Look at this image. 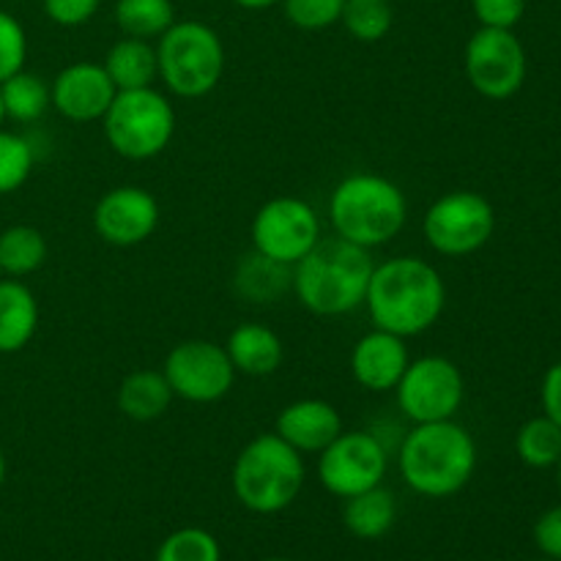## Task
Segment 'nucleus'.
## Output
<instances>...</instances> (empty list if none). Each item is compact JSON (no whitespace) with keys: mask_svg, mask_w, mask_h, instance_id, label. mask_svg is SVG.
<instances>
[{"mask_svg":"<svg viewBox=\"0 0 561 561\" xmlns=\"http://www.w3.org/2000/svg\"><path fill=\"white\" fill-rule=\"evenodd\" d=\"M365 307L376 329L405 340L420 337L444 316L447 285L442 272L425 257H389L373 268Z\"/></svg>","mask_w":561,"mask_h":561,"instance_id":"nucleus-1","label":"nucleus"},{"mask_svg":"<svg viewBox=\"0 0 561 561\" xmlns=\"http://www.w3.org/2000/svg\"><path fill=\"white\" fill-rule=\"evenodd\" d=\"M373 268L376 261L370 257V250H362L340 236H329L290 268V290L312 316H348L365 307Z\"/></svg>","mask_w":561,"mask_h":561,"instance_id":"nucleus-2","label":"nucleus"},{"mask_svg":"<svg viewBox=\"0 0 561 561\" xmlns=\"http://www.w3.org/2000/svg\"><path fill=\"white\" fill-rule=\"evenodd\" d=\"M398 469L416 496L449 499L474 477L477 442L455 420L414 425L398 449Z\"/></svg>","mask_w":561,"mask_h":561,"instance_id":"nucleus-3","label":"nucleus"},{"mask_svg":"<svg viewBox=\"0 0 561 561\" xmlns=\"http://www.w3.org/2000/svg\"><path fill=\"white\" fill-rule=\"evenodd\" d=\"M409 219V201L394 181L378 173H351L329 195V222L334 236L376 250L389 244Z\"/></svg>","mask_w":561,"mask_h":561,"instance_id":"nucleus-4","label":"nucleus"},{"mask_svg":"<svg viewBox=\"0 0 561 561\" xmlns=\"http://www.w3.org/2000/svg\"><path fill=\"white\" fill-rule=\"evenodd\" d=\"M305 455L285 444L277 433H261L241 447L233 460L236 499L255 515H277L299 499L305 488Z\"/></svg>","mask_w":561,"mask_h":561,"instance_id":"nucleus-5","label":"nucleus"},{"mask_svg":"<svg viewBox=\"0 0 561 561\" xmlns=\"http://www.w3.org/2000/svg\"><path fill=\"white\" fill-rule=\"evenodd\" d=\"M159 80L173 96L203 99L225 75V44L201 20H175L157 38Z\"/></svg>","mask_w":561,"mask_h":561,"instance_id":"nucleus-6","label":"nucleus"},{"mask_svg":"<svg viewBox=\"0 0 561 561\" xmlns=\"http://www.w3.org/2000/svg\"><path fill=\"white\" fill-rule=\"evenodd\" d=\"M104 137L118 157L146 162L170 148L175 135V110L157 88L118 91L104 113Z\"/></svg>","mask_w":561,"mask_h":561,"instance_id":"nucleus-7","label":"nucleus"},{"mask_svg":"<svg viewBox=\"0 0 561 561\" xmlns=\"http://www.w3.org/2000/svg\"><path fill=\"white\" fill-rule=\"evenodd\" d=\"M496 230V211L480 192L455 190L431 203L422 217L427 247L444 257H466L480 252Z\"/></svg>","mask_w":561,"mask_h":561,"instance_id":"nucleus-8","label":"nucleus"},{"mask_svg":"<svg viewBox=\"0 0 561 561\" xmlns=\"http://www.w3.org/2000/svg\"><path fill=\"white\" fill-rule=\"evenodd\" d=\"M400 414L414 425L455 420L466 398V381L453 359L438 354L411 359L394 387Z\"/></svg>","mask_w":561,"mask_h":561,"instance_id":"nucleus-9","label":"nucleus"},{"mask_svg":"<svg viewBox=\"0 0 561 561\" xmlns=\"http://www.w3.org/2000/svg\"><path fill=\"white\" fill-rule=\"evenodd\" d=\"M252 250L294 268L321 236V217L301 197H272L255 211L250 225Z\"/></svg>","mask_w":561,"mask_h":561,"instance_id":"nucleus-10","label":"nucleus"},{"mask_svg":"<svg viewBox=\"0 0 561 561\" xmlns=\"http://www.w3.org/2000/svg\"><path fill=\"white\" fill-rule=\"evenodd\" d=\"M162 373L175 398L195 405L219 403L228 398L239 376L230 365L225 345L201 337L181 340L179 345H173L164 356Z\"/></svg>","mask_w":561,"mask_h":561,"instance_id":"nucleus-11","label":"nucleus"},{"mask_svg":"<svg viewBox=\"0 0 561 561\" xmlns=\"http://www.w3.org/2000/svg\"><path fill=\"white\" fill-rule=\"evenodd\" d=\"M526 66V49L513 31L480 27L466 42V80L480 96L493 102H504L524 88Z\"/></svg>","mask_w":561,"mask_h":561,"instance_id":"nucleus-12","label":"nucleus"},{"mask_svg":"<svg viewBox=\"0 0 561 561\" xmlns=\"http://www.w3.org/2000/svg\"><path fill=\"white\" fill-rule=\"evenodd\" d=\"M387 471V444L376 433L343 431L323 453H318V480L337 499H351L383 485Z\"/></svg>","mask_w":561,"mask_h":561,"instance_id":"nucleus-13","label":"nucleus"},{"mask_svg":"<svg viewBox=\"0 0 561 561\" xmlns=\"http://www.w3.org/2000/svg\"><path fill=\"white\" fill-rule=\"evenodd\" d=\"M159 228V203L135 184L113 186L93 206V230L104 244L137 247Z\"/></svg>","mask_w":561,"mask_h":561,"instance_id":"nucleus-14","label":"nucleus"},{"mask_svg":"<svg viewBox=\"0 0 561 561\" xmlns=\"http://www.w3.org/2000/svg\"><path fill=\"white\" fill-rule=\"evenodd\" d=\"M115 93H118V88L113 85L104 66L93 64V60L69 64L58 71V77L49 85L53 107L71 124L102 121L113 104Z\"/></svg>","mask_w":561,"mask_h":561,"instance_id":"nucleus-15","label":"nucleus"},{"mask_svg":"<svg viewBox=\"0 0 561 561\" xmlns=\"http://www.w3.org/2000/svg\"><path fill=\"white\" fill-rule=\"evenodd\" d=\"M411 354L405 337L373 327L362 334L351 351V376L367 392H394L409 367Z\"/></svg>","mask_w":561,"mask_h":561,"instance_id":"nucleus-16","label":"nucleus"},{"mask_svg":"<svg viewBox=\"0 0 561 561\" xmlns=\"http://www.w3.org/2000/svg\"><path fill=\"white\" fill-rule=\"evenodd\" d=\"M343 416L329 400L301 398L285 405L274 422V433L301 455H318L343 433Z\"/></svg>","mask_w":561,"mask_h":561,"instance_id":"nucleus-17","label":"nucleus"},{"mask_svg":"<svg viewBox=\"0 0 561 561\" xmlns=\"http://www.w3.org/2000/svg\"><path fill=\"white\" fill-rule=\"evenodd\" d=\"M225 351L236 373L250 378L274 376L285 359V345L279 334L255 321L239 323L225 340Z\"/></svg>","mask_w":561,"mask_h":561,"instance_id":"nucleus-18","label":"nucleus"},{"mask_svg":"<svg viewBox=\"0 0 561 561\" xmlns=\"http://www.w3.org/2000/svg\"><path fill=\"white\" fill-rule=\"evenodd\" d=\"M38 329V301L20 279H0V354L25 348Z\"/></svg>","mask_w":561,"mask_h":561,"instance_id":"nucleus-19","label":"nucleus"},{"mask_svg":"<svg viewBox=\"0 0 561 561\" xmlns=\"http://www.w3.org/2000/svg\"><path fill=\"white\" fill-rule=\"evenodd\" d=\"M173 389L162 370H135L121 381L115 405L131 422H153L164 416L173 403Z\"/></svg>","mask_w":561,"mask_h":561,"instance_id":"nucleus-20","label":"nucleus"},{"mask_svg":"<svg viewBox=\"0 0 561 561\" xmlns=\"http://www.w3.org/2000/svg\"><path fill=\"white\" fill-rule=\"evenodd\" d=\"M102 66L118 91L151 88L153 80H159L157 47H153L151 42H146V38H118V42L107 49Z\"/></svg>","mask_w":561,"mask_h":561,"instance_id":"nucleus-21","label":"nucleus"},{"mask_svg":"<svg viewBox=\"0 0 561 561\" xmlns=\"http://www.w3.org/2000/svg\"><path fill=\"white\" fill-rule=\"evenodd\" d=\"M343 524L359 540H381L398 518V502L383 485L343 499Z\"/></svg>","mask_w":561,"mask_h":561,"instance_id":"nucleus-22","label":"nucleus"},{"mask_svg":"<svg viewBox=\"0 0 561 561\" xmlns=\"http://www.w3.org/2000/svg\"><path fill=\"white\" fill-rule=\"evenodd\" d=\"M236 294L255 305H268L277 299L283 290H290V266L277 261H268L266 255L252 250L250 255L241 257L236 266Z\"/></svg>","mask_w":561,"mask_h":561,"instance_id":"nucleus-23","label":"nucleus"},{"mask_svg":"<svg viewBox=\"0 0 561 561\" xmlns=\"http://www.w3.org/2000/svg\"><path fill=\"white\" fill-rule=\"evenodd\" d=\"M47 239L33 225H11L0 233V274L11 279L27 277L47 263Z\"/></svg>","mask_w":561,"mask_h":561,"instance_id":"nucleus-24","label":"nucleus"},{"mask_svg":"<svg viewBox=\"0 0 561 561\" xmlns=\"http://www.w3.org/2000/svg\"><path fill=\"white\" fill-rule=\"evenodd\" d=\"M0 99H3L5 118L16 121V124H33L53 107L47 82L25 69L0 82Z\"/></svg>","mask_w":561,"mask_h":561,"instance_id":"nucleus-25","label":"nucleus"},{"mask_svg":"<svg viewBox=\"0 0 561 561\" xmlns=\"http://www.w3.org/2000/svg\"><path fill=\"white\" fill-rule=\"evenodd\" d=\"M115 25L124 36L159 38L175 22L173 0H115Z\"/></svg>","mask_w":561,"mask_h":561,"instance_id":"nucleus-26","label":"nucleus"},{"mask_svg":"<svg viewBox=\"0 0 561 561\" xmlns=\"http://www.w3.org/2000/svg\"><path fill=\"white\" fill-rule=\"evenodd\" d=\"M515 453L529 469H551L561 458V427L546 414L524 422L515 436Z\"/></svg>","mask_w":561,"mask_h":561,"instance_id":"nucleus-27","label":"nucleus"},{"mask_svg":"<svg viewBox=\"0 0 561 561\" xmlns=\"http://www.w3.org/2000/svg\"><path fill=\"white\" fill-rule=\"evenodd\" d=\"M340 22L356 42L376 44L392 31L394 9L389 0H345Z\"/></svg>","mask_w":561,"mask_h":561,"instance_id":"nucleus-28","label":"nucleus"},{"mask_svg":"<svg viewBox=\"0 0 561 561\" xmlns=\"http://www.w3.org/2000/svg\"><path fill=\"white\" fill-rule=\"evenodd\" d=\"M153 561H222V548L211 531L186 526L164 537Z\"/></svg>","mask_w":561,"mask_h":561,"instance_id":"nucleus-29","label":"nucleus"},{"mask_svg":"<svg viewBox=\"0 0 561 561\" xmlns=\"http://www.w3.org/2000/svg\"><path fill=\"white\" fill-rule=\"evenodd\" d=\"M36 153L22 135L0 129V195L20 190L33 173Z\"/></svg>","mask_w":561,"mask_h":561,"instance_id":"nucleus-30","label":"nucleus"},{"mask_svg":"<svg viewBox=\"0 0 561 561\" xmlns=\"http://www.w3.org/2000/svg\"><path fill=\"white\" fill-rule=\"evenodd\" d=\"M285 20L299 31H327L343 16L345 0H283Z\"/></svg>","mask_w":561,"mask_h":561,"instance_id":"nucleus-31","label":"nucleus"},{"mask_svg":"<svg viewBox=\"0 0 561 561\" xmlns=\"http://www.w3.org/2000/svg\"><path fill=\"white\" fill-rule=\"evenodd\" d=\"M27 36L14 14L0 9V82L25 69Z\"/></svg>","mask_w":561,"mask_h":561,"instance_id":"nucleus-32","label":"nucleus"},{"mask_svg":"<svg viewBox=\"0 0 561 561\" xmlns=\"http://www.w3.org/2000/svg\"><path fill=\"white\" fill-rule=\"evenodd\" d=\"M480 27H504L513 31L524 20L526 0H471Z\"/></svg>","mask_w":561,"mask_h":561,"instance_id":"nucleus-33","label":"nucleus"},{"mask_svg":"<svg viewBox=\"0 0 561 561\" xmlns=\"http://www.w3.org/2000/svg\"><path fill=\"white\" fill-rule=\"evenodd\" d=\"M44 14L60 27H80L96 16L102 0H42Z\"/></svg>","mask_w":561,"mask_h":561,"instance_id":"nucleus-34","label":"nucleus"},{"mask_svg":"<svg viewBox=\"0 0 561 561\" xmlns=\"http://www.w3.org/2000/svg\"><path fill=\"white\" fill-rule=\"evenodd\" d=\"M535 546L546 559L561 561V507H551L537 518Z\"/></svg>","mask_w":561,"mask_h":561,"instance_id":"nucleus-35","label":"nucleus"},{"mask_svg":"<svg viewBox=\"0 0 561 561\" xmlns=\"http://www.w3.org/2000/svg\"><path fill=\"white\" fill-rule=\"evenodd\" d=\"M542 414L553 420L561 427V362L548 367L546 378H542Z\"/></svg>","mask_w":561,"mask_h":561,"instance_id":"nucleus-36","label":"nucleus"},{"mask_svg":"<svg viewBox=\"0 0 561 561\" xmlns=\"http://www.w3.org/2000/svg\"><path fill=\"white\" fill-rule=\"evenodd\" d=\"M233 3L244 11H266L272 5H279L283 0H233Z\"/></svg>","mask_w":561,"mask_h":561,"instance_id":"nucleus-37","label":"nucleus"},{"mask_svg":"<svg viewBox=\"0 0 561 561\" xmlns=\"http://www.w3.org/2000/svg\"><path fill=\"white\" fill-rule=\"evenodd\" d=\"M3 482H5V455L3 449H0V488H3Z\"/></svg>","mask_w":561,"mask_h":561,"instance_id":"nucleus-38","label":"nucleus"},{"mask_svg":"<svg viewBox=\"0 0 561 561\" xmlns=\"http://www.w3.org/2000/svg\"><path fill=\"white\" fill-rule=\"evenodd\" d=\"M5 121V110H3V99H0V126H3Z\"/></svg>","mask_w":561,"mask_h":561,"instance_id":"nucleus-39","label":"nucleus"},{"mask_svg":"<svg viewBox=\"0 0 561 561\" xmlns=\"http://www.w3.org/2000/svg\"><path fill=\"white\" fill-rule=\"evenodd\" d=\"M557 471H559V491H561V458H559V463H557Z\"/></svg>","mask_w":561,"mask_h":561,"instance_id":"nucleus-40","label":"nucleus"},{"mask_svg":"<svg viewBox=\"0 0 561 561\" xmlns=\"http://www.w3.org/2000/svg\"><path fill=\"white\" fill-rule=\"evenodd\" d=\"M526 561H553V559H546V557H542V559H526Z\"/></svg>","mask_w":561,"mask_h":561,"instance_id":"nucleus-41","label":"nucleus"},{"mask_svg":"<svg viewBox=\"0 0 561 561\" xmlns=\"http://www.w3.org/2000/svg\"><path fill=\"white\" fill-rule=\"evenodd\" d=\"M266 561H290V559H279V557H277V559H266Z\"/></svg>","mask_w":561,"mask_h":561,"instance_id":"nucleus-42","label":"nucleus"},{"mask_svg":"<svg viewBox=\"0 0 561 561\" xmlns=\"http://www.w3.org/2000/svg\"><path fill=\"white\" fill-rule=\"evenodd\" d=\"M0 277H3V274H0Z\"/></svg>","mask_w":561,"mask_h":561,"instance_id":"nucleus-43","label":"nucleus"}]
</instances>
